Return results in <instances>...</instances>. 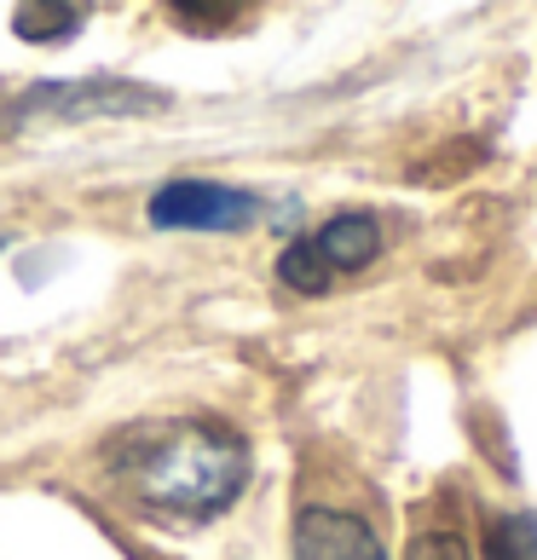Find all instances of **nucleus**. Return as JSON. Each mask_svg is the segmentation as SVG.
Wrapping results in <instances>:
<instances>
[{"mask_svg": "<svg viewBox=\"0 0 537 560\" xmlns=\"http://www.w3.org/2000/svg\"><path fill=\"white\" fill-rule=\"evenodd\" d=\"M313 248H318V260L329 266V278H336V272H359V266L376 260L382 225L370 214H336L324 232H313Z\"/></svg>", "mask_w": 537, "mask_h": 560, "instance_id": "5", "label": "nucleus"}, {"mask_svg": "<svg viewBox=\"0 0 537 560\" xmlns=\"http://www.w3.org/2000/svg\"><path fill=\"white\" fill-rule=\"evenodd\" d=\"M87 7H17L12 12V30L24 40H70L81 24H87Z\"/></svg>", "mask_w": 537, "mask_h": 560, "instance_id": "6", "label": "nucleus"}, {"mask_svg": "<svg viewBox=\"0 0 537 560\" xmlns=\"http://www.w3.org/2000/svg\"><path fill=\"white\" fill-rule=\"evenodd\" d=\"M295 560H387L370 521L347 509H301L295 514Z\"/></svg>", "mask_w": 537, "mask_h": 560, "instance_id": "4", "label": "nucleus"}, {"mask_svg": "<svg viewBox=\"0 0 537 560\" xmlns=\"http://www.w3.org/2000/svg\"><path fill=\"white\" fill-rule=\"evenodd\" d=\"M144 220L156 232H243L260 220V197L220 179H162L144 202Z\"/></svg>", "mask_w": 537, "mask_h": 560, "instance_id": "3", "label": "nucleus"}, {"mask_svg": "<svg viewBox=\"0 0 537 560\" xmlns=\"http://www.w3.org/2000/svg\"><path fill=\"white\" fill-rule=\"evenodd\" d=\"M491 560H537V514H509L491 532Z\"/></svg>", "mask_w": 537, "mask_h": 560, "instance_id": "8", "label": "nucleus"}, {"mask_svg": "<svg viewBox=\"0 0 537 560\" xmlns=\"http://www.w3.org/2000/svg\"><path fill=\"white\" fill-rule=\"evenodd\" d=\"M110 468L139 503L179 521H214L249 480V451L220 422H144L110 451Z\"/></svg>", "mask_w": 537, "mask_h": 560, "instance_id": "1", "label": "nucleus"}, {"mask_svg": "<svg viewBox=\"0 0 537 560\" xmlns=\"http://www.w3.org/2000/svg\"><path fill=\"white\" fill-rule=\"evenodd\" d=\"M162 105H168V93H156V88H139V81H121V75H93V81H47V88H30L12 105V116L17 121H30V116H52V121H116V116L162 110Z\"/></svg>", "mask_w": 537, "mask_h": 560, "instance_id": "2", "label": "nucleus"}, {"mask_svg": "<svg viewBox=\"0 0 537 560\" xmlns=\"http://www.w3.org/2000/svg\"><path fill=\"white\" fill-rule=\"evenodd\" d=\"M278 278L295 289V295H324L329 289V266L318 260V248H313V237H295L283 248V260H278Z\"/></svg>", "mask_w": 537, "mask_h": 560, "instance_id": "7", "label": "nucleus"}, {"mask_svg": "<svg viewBox=\"0 0 537 560\" xmlns=\"http://www.w3.org/2000/svg\"><path fill=\"white\" fill-rule=\"evenodd\" d=\"M410 560H474V555L457 532H422L417 544H410Z\"/></svg>", "mask_w": 537, "mask_h": 560, "instance_id": "9", "label": "nucleus"}]
</instances>
